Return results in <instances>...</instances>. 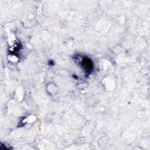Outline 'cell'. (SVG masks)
<instances>
[{
	"mask_svg": "<svg viewBox=\"0 0 150 150\" xmlns=\"http://www.w3.org/2000/svg\"><path fill=\"white\" fill-rule=\"evenodd\" d=\"M83 66L84 67V69H86L87 70V71H88L89 72L90 71H92V69H93V64L92 61L88 58H86L84 59L83 60ZM90 73V72H89Z\"/></svg>",
	"mask_w": 150,
	"mask_h": 150,
	"instance_id": "6da1fadb",
	"label": "cell"
}]
</instances>
